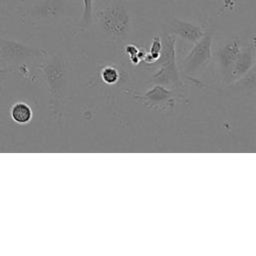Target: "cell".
<instances>
[{"mask_svg":"<svg viewBox=\"0 0 256 256\" xmlns=\"http://www.w3.org/2000/svg\"><path fill=\"white\" fill-rule=\"evenodd\" d=\"M96 26L105 40L121 45L132 33V18L127 0H107L95 14Z\"/></svg>","mask_w":256,"mask_h":256,"instance_id":"1","label":"cell"},{"mask_svg":"<svg viewBox=\"0 0 256 256\" xmlns=\"http://www.w3.org/2000/svg\"><path fill=\"white\" fill-rule=\"evenodd\" d=\"M37 69L47 85L50 112L55 118H60L68 86L66 59L60 54L48 53L37 65Z\"/></svg>","mask_w":256,"mask_h":256,"instance_id":"2","label":"cell"},{"mask_svg":"<svg viewBox=\"0 0 256 256\" xmlns=\"http://www.w3.org/2000/svg\"><path fill=\"white\" fill-rule=\"evenodd\" d=\"M162 48L158 59L151 65L156 67L147 80L149 84H159L182 92L185 84L181 78L177 57H176V37L164 28L160 33Z\"/></svg>","mask_w":256,"mask_h":256,"instance_id":"3","label":"cell"},{"mask_svg":"<svg viewBox=\"0 0 256 256\" xmlns=\"http://www.w3.org/2000/svg\"><path fill=\"white\" fill-rule=\"evenodd\" d=\"M213 30L206 29L204 35L194 44L178 64L182 80L195 86H203L199 76L203 74L212 62Z\"/></svg>","mask_w":256,"mask_h":256,"instance_id":"4","label":"cell"},{"mask_svg":"<svg viewBox=\"0 0 256 256\" xmlns=\"http://www.w3.org/2000/svg\"><path fill=\"white\" fill-rule=\"evenodd\" d=\"M241 49V41L238 36H233L216 47H212V62L218 83L226 87L232 82V72L236 58Z\"/></svg>","mask_w":256,"mask_h":256,"instance_id":"5","label":"cell"},{"mask_svg":"<svg viewBox=\"0 0 256 256\" xmlns=\"http://www.w3.org/2000/svg\"><path fill=\"white\" fill-rule=\"evenodd\" d=\"M124 92L145 107L157 112L172 111L176 103L185 101L182 92L159 84H153L151 88L142 93L131 89H125Z\"/></svg>","mask_w":256,"mask_h":256,"instance_id":"6","label":"cell"},{"mask_svg":"<svg viewBox=\"0 0 256 256\" xmlns=\"http://www.w3.org/2000/svg\"><path fill=\"white\" fill-rule=\"evenodd\" d=\"M48 52L14 40L0 38V64L13 70L21 64H40Z\"/></svg>","mask_w":256,"mask_h":256,"instance_id":"7","label":"cell"},{"mask_svg":"<svg viewBox=\"0 0 256 256\" xmlns=\"http://www.w3.org/2000/svg\"><path fill=\"white\" fill-rule=\"evenodd\" d=\"M164 29L173 34L176 38L179 37L190 44L197 42L206 31V29L200 25L175 17L164 26Z\"/></svg>","mask_w":256,"mask_h":256,"instance_id":"8","label":"cell"},{"mask_svg":"<svg viewBox=\"0 0 256 256\" xmlns=\"http://www.w3.org/2000/svg\"><path fill=\"white\" fill-rule=\"evenodd\" d=\"M256 49H255V38L252 35L251 39L244 46L241 45V49L235 61V65L232 72V82L241 76L248 73L256 63Z\"/></svg>","mask_w":256,"mask_h":256,"instance_id":"9","label":"cell"},{"mask_svg":"<svg viewBox=\"0 0 256 256\" xmlns=\"http://www.w3.org/2000/svg\"><path fill=\"white\" fill-rule=\"evenodd\" d=\"M256 87V68L253 67L248 73L234 80L226 88L229 93L243 96V95H254Z\"/></svg>","mask_w":256,"mask_h":256,"instance_id":"10","label":"cell"},{"mask_svg":"<svg viewBox=\"0 0 256 256\" xmlns=\"http://www.w3.org/2000/svg\"><path fill=\"white\" fill-rule=\"evenodd\" d=\"M10 116L15 123L19 125H25L32 120L33 111L27 103L17 102L12 105L10 109Z\"/></svg>","mask_w":256,"mask_h":256,"instance_id":"11","label":"cell"},{"mask_svg":"<svg viewBox=\"0 0 256 256\" xmlns=\"http://www.w3.org/2000/svg\"><path fill=\"white\" fill-rule=\"evenodd\" d=\"M82 16L79 22L81 30H87L93 24V0H82Z\"/></svg>","mask_w":256,"mask_h":256,"instance_id":"12","label":"cell"},{"mask_svg":"<svg viewBox=\"0 0 256 256\" xmlns=\"http://www.w3.org/2000/svg\"><path fill=\"white\" fill-rule=\"evenodd\" d=\"M101 80L107 85H114L120 79V72L119 70L112 65L104 66L100 71Z\"/></svg>","mask_w":256,"mask_h":256,"instance_id":"13","label":"cell"},{"mask_svg":"<svg viewBox=\"0 0 256 256\" xmlns=\"http://www.w3.org/2000/svg\"><path fill=\"white\" fill-rule=\"evenodd\" d=\"M12 70L9 68H4V67H0V85L7 79L9 72H11Z\"/></svg>","mask_w":256,"mask_h":256,"instance_id":"14","label":"cell"}]
</instances>
